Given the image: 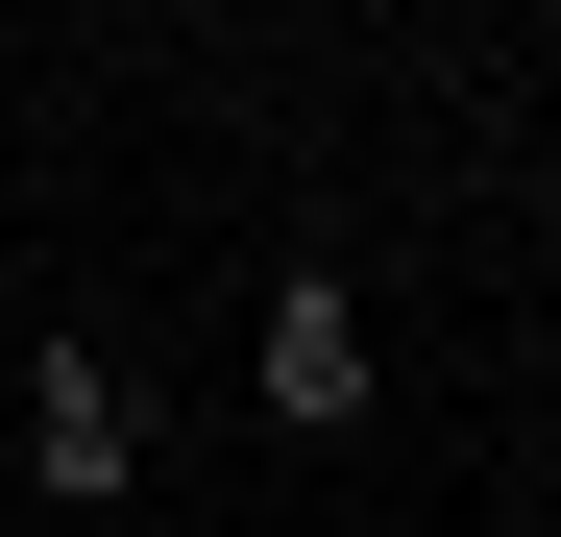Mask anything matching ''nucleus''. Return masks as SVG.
<instances>
[{"label": "nucleus", "mask_w": 561, "mask_h": 537, "mask_svg": "<svg viewBox=\"0 0 561 537\" xmlns=\"http://www.w3.org/2000/svg\"><path fill=\"white\" fill-rule=\"evenodd\" d=\"M244 415L268 439H366V415H391V342H366V268L342 244H294L244 294Z\"/></svg>", "instance_id": "1"}, {"label": "nucleus", "mask_w": 561, "mask_h": 537, "mask_svg": "<svg viewBox=\"0 0 561 537\" xmlns=\"http://www.w3.org/2000/svg\"><path fill=\"white\" fill-rule=\"evenodd\" d=\"M0 489H49V537H123V489H147V415H123V367H99V342H25V465H0Z\"/></svg>", "instance_id": "2"}, {"label": "nucleus", "mask_w": 561, "mask_h": 537, "mask_svg": "<svg viewBox=\"0 0 561 537\" xmlns=\"http://www.w3.org/2000/svg\"><path fill=\"white\" fill-rule=\"evenodd\" d=\"M123 537H147V513H123Z\"/></svg>", "instance_id": "3"}]
</instances>
